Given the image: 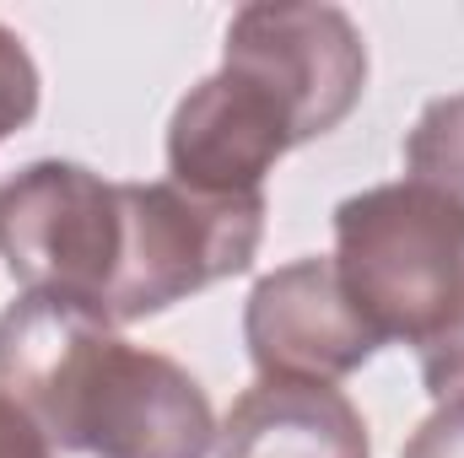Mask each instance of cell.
Wrapping results in <instances>:
<instances>
[{
	"mask_svg": "<svg viewBox=\"0 0 464 458\" xmlns=\"http://www.w3.org/2000/svg\"><path fill=\"white\" fill-rule=\"evenodd\" d=\"M405 162L416 184L438 189L464 211V92L421 109L416 129L405 135Z\"/></svg>",
	"mask_w": 464,
	"mask_h": 458,
	"instance_id": "9c48e42d",
	"label": "cell"
},
{
	"mask_svg": "<svg viewBox=\"0 0 464 458\" xmlns=\"http://www.w3.org/2000/svg\"><path fill=\"white\" fill-rule=\"evenodd\" d=\"M0 399L60 453L206 458L217 443L211 399L173 356L119 340L98 313L54 297L0 313Z\"/></svg>",
	"mask_w": 464,
	"mask_h": 458,
	"instance_id": "6da1fadb",
	"label": "cell"
},
{
	"mask_svg": "<svg viewBox=\"0 0 464 458\" xmlns=\"http://www.w3.org/2000/svg\"><path fill=\"white\" fill-rule=\"evenodd\" d=\"M222 65L254 76L297 124V140L330 135L367 87V43L341 5H243Z\"/></svg>",
	"mask_w": 464,
	"mask_h": 458,
	"instance_id": "5b68a950",
	"label": "cell"
},
{
	"mask_svg": "<svg viewBox=\"0 0 464 458\" xmlns=\"http://www.w3.org/2000/svg\"><path fill=\"white\" fill-rule=\"evenodd\" d=\"M421 383L438 405L464 399V297L454 302V313L421 340Z\"/></svg>",
	"mask_w": 464,
	"mask_h": 458,
	"instance_id": "30bf717a",
	"label": "cell"
},
{
	"mask_svg": "<svg viewBox=\"0 0 464 458\" xmlns=\"http://www.w3.org/2000/svg\"><path fill=\"white\" fill-rule=\"evenodd\" d=\"M119 184L76 162H33L0 189V253L11 281L98 319L119 275Z\"/></svg>",
	"mask_w": 464,
	"mask_h": 458,
	"instance_id": "277c9868",
	"label": "cell"
},
{
	"mask_svg": "<svg viewBox=\"0 0 464 458\" xmlns=\"http://www.w3.org/2000/svg\"><path fill=\"white\" fill-rule=\"evenodd\" d=\"M0 458H54L49 437L22 410H11L5 399H0Z\"/></svg>",
	"mask_w": 464,
	"mask_h": 458,
	"instance_id": "4fadbf2b",
	"label": "cell"
},
{
	"mask_svg": "<svg viewBox=\"0 0 464 458\" xmlns=\"http://www.w3.org/2000/svg\"><path fill=\"white\" fill-rule=\"evenodd\" d=\"M119 275L103 319H151L227 275L265 237V195H195L184 184H119Z\"/></svg>",
	"mask_w": 464,
	"mask_h": 458,
	"instance_id": "3957f363",
	"label": "cell"
},
{
	"mask_svg": "<svg viewBox=\"0 0 464 458\" xmlns=\"http://www.w3.org/2000/svg\"><path fill=\"white\" fill-rule=\"evenodd\" d=\"M217 437V458H372L356 405L341 388L303 377H259Z\"/></svg>",
	"mask_w": 464,
	"mask_h": 458,
	"instance_id": "ba28073f",
	"label": "cell"
},
{
	"mask_svg": "<svg viewBox=\"0 0 464 458\" xmlns=\"http://www.w3.org/2000/svg\"><path fill=\"white\" fill-rule=\"evenodd\" d=\"M38 114V65L11 27H0V140Z\"/></svg>",
	"mask_w": 464,
	"mask_h": 458,
	"instance_id": "8fae6325",
	"label": "cell"
},
{
	"mask_svg": "<svg viewBox=\"0 0 464 458\" xmlns=\"http://www.w3.org/2000/svg\"><path fill=\"white\" fill-rule=\"evenodd\" d=\"M335 270L378 340H427L464 297V211L405 178L335 211Z\"/></svg>",
	"mask_w": 464,
	"mask_h": 458,
	"instance_id": "7a4b0ae2",
	"label": "cell"
},
{
	"mask_svg": "<svg viewBox=\"0 0 464 458\" xmlns=\"http://www.w3.org/2000/svg\"><path fill=\"white\" fill-rule=\"evenodd\" d=\"M243 340L259 377H303V383H335L383 345L341 286L335 259H297L265 275L248 291Z\"/></svg>",
	"mask_w": 464,
	"mask_h": 458,
	"instance_id": "8992f818",
	"label": "cell"
},
{
	"mask_svg": "<svg viewBox=\"0 0 464 458\" xmlns=\"http://www.w3.org/2000/svg\"><path fill=\"white\" fill-rule=\"evenodd\" d=\"M405 458H464V399L443 405L438 415H427L421 432L411 437Z\"/></svg>",
	"mask_w": 464,
	"mask_h": 458,
	"instance_id": "7c38bea8",
	"label": "cell"
},
{
	"mask_svg": "<svg viewBox=\"0 0 464 458\" xmlns=\"http://www.w3.org/2000/svg\"><path fill=\"white\" fill-rule=\"evenodd\" d=\"M292 146H303L292 114L232 65L206 76L168 124L173 184L195 195H259L265 173Z\"/></svg>",
	"mask_w": 464,
	"mask_h": 458,
	"instance_id": "52a82bcc",
	"label": "cell"
}]
</instances>
